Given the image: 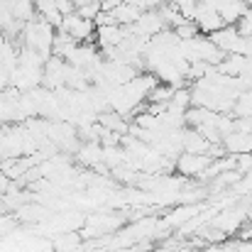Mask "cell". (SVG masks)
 <instances>
[{
	"instance_id": "cell-1",
	"label": "cell",
	"mask_w": 252,
	"mask_h": 252,
	"mask_svg": "<svg viewBox=\"0 0 252 252\" xmlns=\"http://www.w3.org/2000/svg\"><path fill=\"white\" fill-rule=\"evenodd\" d=\"M59 30L66 32V34H69L71 39H76V42H88V39L95 34V22H93V20H86V17L76 15V12H71V15H64Z\"/></svg>"
},
{
	"instance_id": "cell-2",
	"label": "cell",
	"mask_w": 252,
	"mask_h": 252,
	"mask_svg": "<svg viewBox=\"0 0 252 252\" xmlns=\"http://www.w3.org/2000/svg\"><path fill=\"white\" fill-rule=\"evenodd\" d=\"M191 20L196 22L198 32H203V34H211V32L225 27V22H223V17L218 15V10L211 7V5H203V2H196V7H193V17H191Z\"/></svg>"
},
{
	"instance_id": "cell-3",
	"label": "cell",
	"mask_w": 252,
	"mask_h": 252,
	"mask_svg": "<svg viewBox=\"0 0 252 252\" xmlns=\"http://www.w3.org/2000/svg\"><path fill=\"white\" fill-rule=\"evenodd\" d=\"M208 164H211V157H208V155L181 152V155L176 157V169H179V174H184V176H201Z\"/></svg>"
},
{
	"instance_id": "cell-4",
	"label": "cell",
	"mask_w": 252,
	"mask_h": 252,
	"mask_svg": "<svg viewBox=\"0 0 252 252\" xmlns=\"http://www.w3.org/2000/svg\"><path fill=\"white\" fill-rule=\"evenodd\" d=\"M245 218H248V213L245 211H235V208H228V211H223L216 220H213V228H218V230H223L225 235H233V233H238L240 228H243V223H245Z\"/></svg>"
},
{
	"instance_id": "cell-5",
	"label": "cell",
	"mask_w": 252,
	"mask_h": 252,
	"mask_svg": "<svg viewBox=\"0 0 252 252\" xmlns=\"http://www.w3.org/2000/svg\"><path fill=\"white\" fill-rule=\"evenodd\" d=\"M34 17L42 20V22H47V25H52L54 30H59V25L64 20V15L57 10V2L54 0H34Z\"/></svg>"
},
{
	"instance_id": "cell-6",
	"label": "cell",
	"mask_w": 252,
	"mask_h": 252,
	"mask_svg": "<svg viewBox=\"0 0 252 252\" xmlns=\"http://www.w3.org/2000/svg\"><path fill=\"white\" fill-rule=\"evenodd\" d=\"M216 10L225 25H238V20L248 12V0H220Z\"/></svg>"
},
{
	"instance_id": "cell-7",
	"label": "cell",
	"mask_w": 252,
	"mask_h": 252,
	"mask_svg": "<svg viewBox=\"0 0 252 252\" xmlns=\"http://www.w3.org/2000/svg\"><path fill=\"white\" fill-rule=\"evenodd\" d=\"M223 145L230 155H252V132H240V130H233L223 137Z\"/></svg>"
},
{
	"instance_id": "cell-8",
	"label": "cell",
	"mask_w": 252,
	"mask_h": 252,
	"mask_svg": "<svg viewBox=\"0 0 252 252\" xmlns=\"http://www.w3.org/2000/svg\"><path fill=\"white\" fill-rule=\"evenodd\" d=\"M95 42H98V47L100 49H105V47H118L120 42H123V27L120 25H115V22H110V25H100V27H95Z\"/></svg>"
},
{
	"instance_id": "cell-9",
	"label": "cell",
	"mask_w": 252,
	"mask_h": 252,
	"mask_svg": "<svg viewBox=\"0 0 252 252\" xmlns=\"http://www.w3.org/2000/svg\"><path fill=\"white\" fill-rule=\"evenodd\" d=\"M184 152H193V155H208L211 150H213V145L196 130V127H191V130H184Z\"/></svg>"
},
{
	"instance_id": "cell-10",
	"label": "cell",
	"mask_w": 252,
	"mask_h": 252,
	"mask_svg": "<svg viewBox=\"0 0 252 252\" xmlns=\"http://www.w3.org/2000/svg\"><path fill=\"white\" fill-rule=\"evenodd\" d=\"M10 12H12V20L30 22L34 17V0H10Z\"/></svg>"
},
{
	"instance_id": "cell-11",
	"label": "cell",
	"mask_w": 252,
	"mask_h": 252,
	"mask_svg": "<svg viewBox=\"0 0 252 252\" xmlns=\"http://www.w3.org/2000/svg\"><path fill=\"white\" fill-rule=\"evenodd\" d=\"M103 10V0H88L81 7H76V15H81L86 20H95V15Z\"/></svg>"
},
{
	"instance_id": "cell-12",
	"label": "cell",
	"mask_w": 252,
	"mask_h": 252,
	"mask_svg": "<svg viewBox=\"0 0 252 252\" xmlns=\"http://www.w3.org/2000/svg\"><path fill=\"white\" fill-rule=\"evenodd\" d=\"M74 245H79V235H64L57 240V248L59 250H71Z\"/></svg>"
},
{
	"instance_id": "cell-13",
	"label": "cell",
	"mask_w": 252,
	"mask_h": 252,
	"mask_svg": "<svg viewBox=\"0 0 252 252\" xmlns=\"http://www.w3.org/2000/svg\"><path fill=\"white\" fill-rule=\"evenodd\" d=\"M57 2V10L62 12V15H71V12H76V5L71 2V0H54Z\"/></svg>"
},
{
	"instance_id": "cell-14",
	"label": "cell",
	"mask_w": 252,
	"mask_h": 252,
	"mask_svg": "<svg viewBox=\"0 0 252 252\" xmlns=\"http://www.w3.org/2000/svg\"><path fill=\"white\" fill-rule=\"evenodd\" d=\"M10 186H12V184H10V179H7V176L0 171V198H5V196H7Z\"/></svg>"
}]
</instances>
